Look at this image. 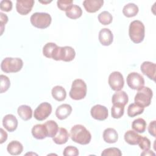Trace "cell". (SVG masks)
Wrapping results in <instances>:
<instances>
[{"label":"cell","instance_id":"d6a6232c","mask_svg":"<svg viewBox=\"0 0 156 156\" xmlns=\"http://www.w3.org/2000/svg\"><path fill=\"white\" fill-rule=\"evenodd\" d=\"M111 113H112V116L113 118L118 119L121 118L124 112V107L119 105H116L113 104L112 109H111Z\"/></svg>","mask_w":156,"mask_h":156},{"label":"cell","instance_id":"277c9868","mask_svg":"<svg viewBox=\"0 0 156 156\" xmlns=\"http://www.w3.org/2000/svg\"><path fill=\"white\" fill-rule=\"evenodd\" d=\"M23 66V62L20 58L6 57L1 63V70L6 73H17Z\"/></svg>","mask_w":156,"mask_h":156},{"label":"cell","instance_id":"4dcf8cb0","mask_svg":"<svg viewBox=\"0 0 156 156\" xmlns=\"http://www.w3.org/2000/svg\"><path fill=\"white\" fill-rule=\"evenodd\" d=\"M144 108L139 106L135 103L130 104L127 108V115L129 117H135L143 113Z\"/></svg>","mask_w":156,"mask_h":156},{"label":"cell","instance_id":"603a6c76","mask_svg":"<svg viewBox=\"0 0 156 156\" xmlns=\"http://www.w3.org/2000/svg\"><path fill=\"white\" fill-rule=\"evenodd\" d=\"M124 140L126 143L130 145H136L138 144L141 135H138L136 132L129 130L124 134Z\"/></svg>","mask_w":156,"mask_h":156},{"label":"cell","instance_id":"60d3db41","mask_svg":"<svg viewBox=\"0 0 156 156\" xmlns=\"http://www.w3.org/2000/svg\"><path fill=\"white\" fill-rule=\"evenodd\" d=\"M155 121H152L149 123L148 126V131L149 133L152 135L154 137L156 136V130H155Z\"/></svg>","mask_w":156,"mask_h":156},{"label":"cell","instance_id":"4316f807","mask_svg":"<svg viewBox=\"0 0 156 156\" xmlns=\"http://www.w3.org/2000/svg\"><path fill=\"white\" fill-rule=\"evenodd\" d=\"M82 15V9L77 5L73 4L69 9L66 11V15L70 19H77L80 18Z\"/></svg>","mask_w":156,"mask_h":156},{"label":"cell","instance_id":"d6986e66","mask_svg":"<svg viewBox=\"0 0 156 156\" xmlns=\"http://www.w3.org/2000/svg\"><path fill=\"white\" fill-rule=\"evenodd\" d=\"M33 136L38 140H43L48 137V132L44 124H36L32 129Z\"/></svg>","mask_w":156,"mask_h":156},{"label":"cell","instance_id":"ffe728a7","mask_svg":"<svg viewBox=\"0 0 156 156\" xmlns=\"http://www.w3.org/2000/svg\"><path fill=\"white\" fill-rule=\"evenodd\" d=\"M69 138V133L65 128H59L57 134L52 138L53 141L57 144L66 143Z\"/></svg>","mask_w":156,"mask_h":156},{"label":"cell","instance_id":"1f68e13d","mask_svg":"<svg viewBox=\"0 0 156 156\" xmlns=\"http://www.w3.org/2000/svg\"><path fill=\"white\" fill-rule=\"evenodd\" d=\"M99 21L103 25L110 24L113 20L112 15L107 11H103L98 16Z\"/></svg>","mask_w":156,"mask_h":156},{"label":"cell","instance_id":"8fae6325","mask_svg":"<svg viewBox=\"0 0 156 156\" xmlns=\"http://www.w3.org/2000/svg\"><path fill=\"white\" fill-rule=\"evenodd\" d=\"M34 0H17L16 9L18 13L21 15H26L30 11L34 4Z\"/></svg>","mask_w":156,"mask_h":156},{"label":"cell","instance_id":"cb8c5ba5","mask_svg":"<svg viewBox=\"0 0 156 156\" xmlns=\"http://www.w3.org/2000/svg\"><path fill=\"white\" fill-rule=\"evenodd\" d=\"M17 112L20 117L24 121L29 120L32 116V110L27 105H20L18 108Z\"/></svg>","mask_w":156,"mask_h":156},{"label":"cell","instance_id":"83f0119b","mask_svg":"<svg viewBox=\"0 0 156 156\" xmlns=\"http://www.w3.org/2000/svg\"><path fill=\"white\" fill-rule=\"evenodd\" d=\"M58 46L54 43H47L43 48V54L47 58H52Z\"/></svg>","mask_w":156,"mask_h":156},{"label":"cell","instance_id":"f546056e","mask_svg":"<svg viewBox=\"0 0 156 156\" xmlns=\"http://www.w3.org/2000/svg\"><path fill=\"white\" fill-rule=\"evenodd\" d=\"M146 122L143 118H137L135 119L132 124V129L136 132L144 133L146 129Z\"/></svg>","mask_w":156,"mask_h":156},{"label":"cell","instance_id":"5bb4252c","mask_svg":"<svg viewBox=\"0 0 156 156\" xmlns=\"http://www.w3.org/2000/svg\"><path fill=\"white\" fill-rule=\"evenodd\" d=\"M18 120L12 114L6 115L2 119V125L5 129L10 132L15 131L18 127Z\"/></svg>","mask_w":156,"mask_h":156},{"label":"cell","instance_id":"8d00e7d4","mask_svg":"<svg viewBox=\"0 0 156 156\" xmlns=\"http://www.w3.org/2000/svg\"><path fill=\"white\" fill-rule=\"evenodd\" d=\"M63 155L65 156H77L79 155V150L74 146H69L65 148Z\"/></svg>","mask_w":156,"mask_h":156},{"label":"cell","instance_id":"f1b7e54d","mask_svg":"<svg viewBox=\"0 0 156 156\" xmlns=\"http://www.w3.org/2000/svg\"><path fill=\"white\" fill-rule=\"evenodd\" d=\"M48 132V137L53 138L58 130V126L57 122L53 120H49L44 124Z\"/></svg>","mask_w":156,"mask_h":156},{"label":"cell","instance_id":"7bdbcfd3","mask_svg":"<svg viewBox=\"0 0 156 156\" xmlns=\"http://www.w3.org/2000/svg\"><path fill=\"white\" fill-rule=\"evenodd\" d=\"M155 153H154L152 151L148 149L146 151H143V152L141 154V155H155Z\"/></svg>","mask_w":156,"mask_h":156},{"label":"cell","instance_id":"7a4b0ae2","mask_svg":"<svg viewBox=\"0 0 156 156\" xmlns=\"http://www.w3.org/2000/svg\"><path fill=\"white\" fill-rule=\"evenodd\" d=\"M129 35L133 43L138 44L142 42L145 36V27L143 23L139 20L132 21L129 25Z\"/></svg>","mask_w":156,"mask_h":156},{"label":"cell","instance_id":"b9f144b4","mask_svg":"<svg viewBox=\"0 0 156 156\" xmlns=\"http://www.w3.org/2000/svg\"><path fill=\"white\" fill-rule=\"evenodd\" d=\"M1 141L0 143L2 144L4 141H5L7 139V133L2 128H1Z\"/></svg>","mask_w":156,"mask_h":156},{"label":"cell","instance_id":"ba28073f","mask_svg":"<svg viewBox=\"0 0 156 156\" xmlns=\"http://www.w3.org/2000/svg\"><path fill=\"white\" fill-rule=\"evenodd\" d=\"M108 82L111 88L116 91H120L124 85L123 76L122 74L118 71L112 72L108 77Z\"/></svg>","mask_w":156,"mask_h":156},{"label":"cell","instance_id":"5b68a950","mask_svg":"<svg viewBox=\"0 0 156 156\" xmlns=\"http://www.w3.org/2000/svg\"><path fill=\"white\" fill-rule=\"evenodd\" d=\"M30 21L34 27L38 29H46L50 26L52 18L48 13L35 12L31 15Z\"/></svg>","mask_w":156,"mask_h":156},{"label":"cell","instance_id":"f35d334b","mask_svg":"<svg viewBox=\"0 0 156 156\" xmlns=\"http://www.w3.org/2000/svg\"><path fill=\"white\" fill-rule=\"evenodd\" d=\"M12 2L9 0H2L0 2V9L2 11L9 12L12 9Z\"/></svg>","mask_w":156,"mask_h":156},{"label":"cell","instance_id":"52a82bcc","mask_svg":"<svg viewBox=\"0 0 156 156\" xmlns=\"http://www.w3.org/2000/svg\"><path fill=\"white\" fill-rule=\"evenodd\" d=\"M127 85L133 90H138L144 87V79L143 77L138 73L132 72L128 74L126 78Z\"/></svg>","mask_w":156,"mask_h":156},{"label":"cell","instance_id":"74e56055","mask_svg":"<svg viewBox=\"0 0 156 156\" xmlns=\"http://www.w3.org/2000/svg\"><path fill=\"white\" fill-rule=\"evenodd\" d=\"M138 144L139 145L140 147L143 151L150 149L151 147V141L147 138L145 136H141Z\"/></svg>","mask_w":156,"mask_h":156},{"label":"cell","instance_id":"9a60e30c","mask_svg":"<svg viewBox=\"0 0 156 156\" xmlns=\"http://www.w3.org/2000/svg\"><path fill=\"white\" fill-rule=\"evenodd\" d=\"M99 40L102 45L109 46L113 40V35L112 31L107 28L102 29L99 32Z\"/></svg>","mask_w":156,"mask_h":156},{"label":"cell","instance_id":"836d02e7","mask_svg":"<svg viewBox=\"0 0 156 156\" xmlns=\"http://www.w3.org/2000/svg\"><path fill=\"white\" fill-rule=\"evenodd\" d=\"M102 156H121L122 152L119 149L116 147H109L104 149L101 153Z\"/></svg>","mask_w":156,"mask_h":156},{"label":"cell","instance_id":"d4e9b609","mask_svg":"<svg viewBox=\"0 0 156 156\" xmlns=\"http://www.w3.org/2000/svg\"><path fill=\"white\" fill-rule=\"evenodd\" d=\"M51 94L54 99L57 101H63L65 99L66 96V92L65 88L59 85L55 86L51 90Z\"/></svg>","mask_w":156,"mask_h":156},{"label":"cell","instance_id":"d590c367","mask_svg":"<svg viewBox=\"0 0 156 156\" xmlns=\"http://www.w3.org/2000/svg\"><path fill=\"white\" fill-rule=\"evenodd\" d=\"M57 7L62 11H66L73 5L71 0H58L57 2Z\"/></svg>","mask_w":156,"mask_h":156},{"label":"cell","instance_id":"44dd1931","mask_svg":"<svg viewBox=\"0 0 156 156\" xmlns=\"http://www.w3.org/2000/svg\"><path fill=\"white\" fill-rule=\"evenodd\" d=\"M103 139L107 143H115L118 140V134L113 128H107L103 132Z\"/></svg>","mask_w":156,"mask_h":156},{"label":"cell","instance_id":"e0dca14e","mask_svg":"<svg viewBox=\"0 0 156 156\" xmlns=\"http://www.w3.org/2000/svg\"><path fill=\"white\" fill-rule=\"evenodd\" d=\"M72 107L70 105L63 104L58 106L55 111V115L60 120H63L68 118L72 112Z\"/></svg>","mask_w":156,"mask_h":156},{"label":"cell","instance_id":"9c48e42d","mask_svg":"<svg viewBox=\"0 0 156 156\" xmlns=\"http://www.w3.org/2000/svg\"><path fill=\"white\" fill-rule=\"evenodd\" d=\"M52 112L51 105L46 102L40 104L34 111V118L38 121L46 119Z\"/></svg>","mask_w":156,"mask_h":156},{"label":"cell","instance_id":"8992f818","mask_svg":"<svg viewBox=\"0 0 156 156\" xmlns=\"http://www.w3.org/2000/svg\"><path fill=\"white\" fill-rule=\"evenodd\" d=\"M152 96L153 93L151 88L147 87H143L138 90L135 96V102L143 108L148 107L151 104Z\"/></svg>","mask_w":156,"mask_h":156},{"label":"cell","instance_id":"ab89813d","mask_svg":"<svg viewBox=\"0 0 156 156\" xmlns=\"http://www.w3.org/2000/svg\"><path fill=\"white\" fill-rule=\"evenodd\" d=\"M0 21H1V35L2 34L4 31V26L8 21V17L5 14H4L3 13H0Z\"/></svg>","mask_w":156,"mask_h":156},{"label":"cell","instance_id":"e575fe53","mask_svg":"<svg viewBox=\"0 0 156 156\" xmlns=\"http://www.w3.org/2000/svg\"><path fill=\"white\" fill-rule=\"evenodd\" d=\"M1 79V93H3L8 90L10 86V79L5 75L1 74L0 76Z\"/></svg>","mask_w":156,"mask_h":156},{"label":"cell","instance_id":"30bf717a","mask_svg":"<svg viewBox=\"0 0 156 156\" xmlns=\"http://www.w3.org/2000/svg\"><path fill=\"white\" fill-rule=\"evenodd\" d=\"M90 113L94 119L99 121H104L106 119L108 115V112L107 107L100 104L94 105L91 108Z\"/></svg>","mask_w":156,"mask_h":156},{"label":"cell","instance_id":"484cf974","mask_svg":"<svg viewBox=\"0 0 156 156\" xmlns=\"http://www.w3.org/2000/svg\"><path fill=\"white\" fill-rule=\"evenodd\" d=\"M138 10V7L136 4L133 3H129L124 6L122 13L125 16L130 18L136 16Z\"/></svg>","mask_w":156,"mask_h":156},{"label":"cell","instance_id":"ac0fdd59","mask_svg":"<svg viewBox=\"0 0 156 156\" xmlns=\"http://www.w3.org/2000/svg\"><path fill=\"white\" fill-rule=\"evenodd\" d=\"M112 101L113 104L119 105L124 107L129 101L128 95L125 91L120 90L113 94Z\"/></svg>","mask_w":156,"mask_h":156},{"label":"cell","instance_id":"6da1fadb","mask_svg":"<svg viewBox=\"0 0 156 156\" xmlns=\"http://www.w3.org/2000/svg\"><path fill=\"white\" fill-rule=\"evenodd\" d=\"M70 137L75 143L85 145L90 143L91 135L83 125L76 124L71 129Z\"/></svg>","mask_w":156,"mask_h":156},{"label":"cell","instance_id":"7c38bea8","mask_svg":"<svg viewBox=\"0 0 156 156\" xmlns=\"http://www.w3.org/2000/svg\"><path fill=\"white\" fill-rule=\"evenodd\" d=\"M76 56L74 49L71 46L60 47L58 55V61L62 60L64 62H71Z\"/></svg>","mask_w":156,"mask_h":156},{"label":"cell","instance_id":"7402d4cb","mask_svg":"<svg viewBox=\"0 0 156 156\" xmlns=\"http://www.w3.org/2000/svg\"><path fill=\"white\" fill-rule=\"evenodd\" d=\"M7 151L12 155H18L22 153L23 151V146L20 141L13 140L8 144Z\"/></svg>","mask_w":156,"mask_h":156},{"label":"cell","instance_id":"3957f363","mask_svg":"<svg viewBox=\"0 0 156 156\" xmlns=\"http://www.w3.org/2000/svg\"><path fill=\"white\" fill-rule=\"evenodd\" d=\"M87 91V87L85 82L80 79H75L72 83L69 91V96L74 100H80L83 99Z\"/></svg>","mask_w":156,"mask_h":156},{"label":"cell","instance_id":"2e32d148","mask_svg":"<svg viewBox=\"0 0 156 156\" xmlns=\"http://www.w3.org/2000/svg\"><path fill=\"white\" fill-rule=\"evenodd\" d=\"M103 0H85L83 5L87 12L89 13H94L98 11L103 5Z\"/></svg>","mask_w":156,"mask_h":156},{"label":"cell","instance_id":"4fadbf2b","mask_svg":"<svg viewBox=\"0 0 156 156\" xmlns=\"http://www.w3.org/2000/svg\"><path fill=\"white\" fill-rule=\"evenodd\" d=\"M155 64L149 61L144 62L140 66L141 72L148 77V78L154 81L155 80Z\"/></svg>","mask_w":156,"mask_h":156}]
</instances>
